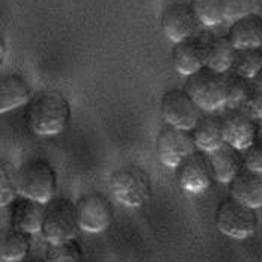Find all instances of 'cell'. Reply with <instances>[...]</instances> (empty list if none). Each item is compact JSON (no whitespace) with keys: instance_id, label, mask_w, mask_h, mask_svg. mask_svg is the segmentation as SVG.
Returning a JSON list of instances; mask_svg holds the SVG:
<instances>
[{"instance_id":"obj_1","label":"cell","mask_w":262,"mask_h":262,"mask_svg":"<svg viewBox=\"0 0 262 262\" xmlns=\"http://www.w3.org/2000/svg\"><path fill=\"white\" fill-rule=\"evenodd\" d=\"M71 119L70 101L57 91H41L26 104L27 127L39 136H54Z\"/></svg>"},{"instance_id":"obj_2","label":"cell","mask_w":262,"mask_h":262,"mask_svg":"<svg viewBox=\"0 0 262 262\" xmlns=\"http://www.w3.org/2000/svg\"><path fill=\"white\" fill-rule=\"evenodd\" d=\"M108 187L116 201L130 208L143 205L152 193L149 175L137 164H125L115 169L108 177Z\"/></svg>"},{"instance_id":"obj_3","label":"cell","mask_w":262,"mask_h":262,"mask_svg":"<svg viewBox=\"0 0 262 262\" xmlns=\"http://www.w3.org/2000/svg\"><path fill=\"white\" fill-rule=\"evenodd\" d=\"M185 91L202 110L214 112L228 105V77L208 67L188 76Z\"/></svg>"},{"instance_id":"obj_4","label":"cell","mask_w":262,"mask_h":262,"mask_svg":"<svg viewBox=\"0 0 262 262\" xmlns=\"http://www.w3.org/2000/svg\"><path fill=\"white\" fill-rule=\"evenodd\" d=\"M214 222L222 234L235 239H244L256 232L259 217L256 208H252L229 196L219 202Z\"/></svg>"},{"instance_id":"obj_5","label":"cell","mask_w":262,"mask_h":262,"mask_svg":"<svg viewBox=\"0 0 262 262\" xmlns=\"http://www.w3.org/2000/svg\"><path fill=\"white\" fill-rule=\"evenodd\" d=\"M57 188V172L52 164L33 158L18 167V194L42 204L50 202Z\"/></svg>"},{"instance_id":"obj_6","label":"cell","mask_w":262,"mask_h":262,"mask_svg":"<svg viewBox=\"0 0 262 262\" xmlns=\"http://www.w3.org/2000/svg\"><path fill=\"white\" fill-rule=\"evenodd\" d=\"M80 229L77 204L68 198H54L46 204L41 235L49 243L76 238Z\"/></svg>"},{"instance_id":"obj_7","label":"cell","mask_w":262,"mask_h":262,"mask_svg":"<svg viewBox=\"0 0 262 262\" xmlns=\"http://www.w3.org/2000/svg\"><path fill=\"white\" fill-rule=\"evenodd\" d=\"M201 107L185 89H169L160 100V112L167 125L191 131L201 119Z\"/></svg>"},{"instance_id":"obj_8","label":"cell","mask_w":262,"mask_h":262,"mask_svg":"<svg viewBox=\"0 0 262 262\" xmlns=\"http://www.w3.org/2000/svg\"><path fill=\"white\" fill-rule=\"evenodd\" d=\"M193 133L172 125H163L157 134L156 149L158 160L167 167H178L188 156L196 152Z\"/></svg>"},{"instance_id":"obj_9","label":"cell","mask_w":262,"mask_h":262,"mask_svg":"<svg viewBox=\"0 0 262 262\" xmlns=\"http://www.w3.org/2000/svg\"><path fill=\"white\" fill-rule=\"evenodd\" d=\"M211 38L212 36L208 33L196 32L194 35L173 44L172 63L180 74L188 77L207 67Z\"/></svg>"},{"instance_id":"obj_10","label":"cell","mask_w":262,"mask_h":262,"mask_svg":"<svg viewBox=\"0 0 262 262\" xmlns=\"http://www.w3.org/2000/svg\"><path fill=\"white\" fill-rule=\"evenodd\" d=\"M80 229L89 234L105 231L115 217L112 202L101 193H88L77 202Z\"/></svg>"},{"instance_id":"obj_11","label":"cell","mask_w":262,"mask_h":262,"mask_svg":"<svg viewBox=\"0 0 262 262\" xmlns=\"http://www.w3.org/2000/svg\"><path fill=\"white\" fill-rule=\"evenodd\" d=\"M161 30L163 33L175 42L183 41L185 38L198 32L199 20L190 3H172L164 8L161 14Z\"/></svg>"},{"instance_id":"obj_12","label":"cell","mask_w":262,"mask_h":262,"mask_svg":"<svg viewBox=\"0 0 262 262\" xmlns=\"http://www.w3.org/2000/svg\"><path fill=\"white\" fill-rule=\"evenodd\" d=\"M223 131H225V142L238 151H246L259 137L256 119L250 118L249 115L236 108H231L225 115Z\"/></svg>"},{"instance_id":"obj_13","label":"cell","mask_w":262,"mask_h":262,"mask_svg":"<svg viewBox=\"0 0 262 262\" xmlns=\"http://www.w3.org/2000/svg\"><path fill=\"white\" fill-rule=\"evenodd\" d=\"M177 169L180 187L187 193L199 194L211 185L212 172L210 161H207L199 152H193L191 156H188Z\"/></svg>"},{"instance_id":"obj_14","label":"cell","mask_w":262,"mask_h":262,"mask_svg":"<svg viewBox=\"0 0 262 262\" xmlns=\"http://www.w3.org/2000/svg\"><path fill=\"white\" fill-rule=\"evenodd\" d=\"M46 212V204L26 196L17 198L9 208V225L14 229L27 234L41 232Z\"/></svg>"},{"instance_id":"obj_15","label":"cell","mask_w":262,"mask_h":262,"mask_svg":"<svg viewBox=\"0 0 262 262\" xmlns=\"http://www.w3.org/2000/svg\"><path fill=\"white\" fill-rule=\"evenodd\" d=\"M208 161L212 178L223 184L231 183L244 167V161L239 156V151L229 143H223L217 149L208 152Z\"/></svg>"},{"instance_id":"obj_16","label":"cell","mask_w":262,"mask_h":262,"mask_svg":"<svg viewBox=\"0 0 262 262\" xmlns=\"http://www.w3.org/2000/svg\"><path fill=\"white\" fill-rule=\"evenodd\" d=\"M231 196L236 201L252 207H262V173L253 172L247 167H243L239 173L229 183Z\"/></svg>"},{"instance_id":"obj_17","label":"cell","mask_w":262,"mask_h":262,"mask_svg":"<svg viewBox=\"0 0 262 262\" xmlns=\"http://www.w3.org/2000/svg\"><path fill=\"white\" fill-rule=\"evenodd\" d=\"M228 38L235 49H255L262 44L261 14H250L236 18L228 29Z\"/></svg>"},{"instance_id":"obj_18","label":"cell","mask_w":262,"mask_h":262,"mask_svg":"<svg viewBox=\"0 0 262 262\" xmlns=\"http://www.w3.org/2000/svg\"><path fill=\"white\" fill-rule=\"evenodd\" d=\"M30 86L20 74H8L0 81V112L6 113L30 101Z\"/></svg>"},{"instance_id":"obj_19","label":"cell","mask_w":262,"mask_h":262,"mask_svg":"<svg viewBox=\"0 0 262 262\" xmlns=\"http://www.w3.org/2000/svg\"><path fill=\"white\" fill-rule=\"evenodd\" d=\"M194 143L199 149L211 152L222 146L225 142V131H223V119L219 116H204L199 119L196 127L191 130Z\"/></svg>"},{"instance_id":"obj_20","label":"cell","mask_w":262,"mask_h":262,"mask_svg":"<svg viewBox=\"0 0 262 262\" xmlns=\"http://www.w3.org/2000/svg\"><path fill=\"white\" fill-rule=\"evenodd\" d=\"M32 234H27L18 229H8L2 232L0 238V258L3 262L20 261L29 256L32 246Z\"/></svg>"},{"instance_id":"obj_21","label":"cell","mask_w":262,"mask_h":262,"mask_svg":"<svg viewBox=\"0 0 262 262\" xmlns=\"http://www.w3.org/2000/svg\"><path fill=\"white\" fill-rule=\"evenodd\" d=\"M235 46L231 42L228 35L212 36L210 47H208L207 67L217 71V73L231 71L232 63H234V57H235Z\"/></svg>"},{"instance_id":"obj_22","label":"cell","mask_w":262,"mask_h":262,"mask_svg":"<svg viewBox=\"0 0 262 262\" xmlns=\"http://www.w3.org/2000/svg\"><path fill=\"white\" fill-rule=\"evenodd\" d=\"M262 70V50L261 47L255 49H236L234 63L231 71L249 80L255 79V76Z\"/></svg>"},{"instance_id":"obj_23","label":"cell","mask_w":262,"mask_h":262,"mask_svg":"<svg viewBox=\"0 0 262 262\" xmlns=\"http://www.w3.org/2000/svg\"><path fill=\"white\" fill-rule=\"evenodd\" d=\"M190 5L204 26H217L226 20L225 0H190Z\"/></svg>"},{"instance_id":"obj_24","label":"cell","mask_w":262,"mask_h":262,"mask_svg":"<svg viewBox=\"0 0 262 262\" xmlns=\"http://www.w3.org/2000/svg\"><path fill=\"white\" fill-rule=\"evenodd\" d=\"M44 259L46 262H81V244L77 238H70L59 243H49Z\"/></svg>"},{"instance_id":"obj_25","label":"cell","mask_w":262,"mask_h":262,"mask_svg":"<svg viewBox=\"0 0 262 262\" xmlns=\"http://www.w3.org/2000/svg\"><path fill=\"white\" fill-rule=\"evenodd\" d=\"M18 194V167L11 161H2L0 164V205H11Z\"/></svg>"},{"instance_id":"obj_26","label":"cell","mask_w":262,"mask_h":262,"mask_svg":"<svg viewBox=\"0 0 262 262\" xmlns=\"http://www.w3.org/2000/svg\"><path fill=\"white\" fill-rule=\"evenodd\" d=\"M236 110L249 115L253 119H262V89L253 81L249 86L247 92L241 98V101L234 107Z\"/></svg>"},{"instance_id":"obj_27","label":"cell","mask_w":262,"mask_h":262,"mask_svg":"<svg viewBox=\"0 0 262 262\" xmlns=\"http://www.w3.org/2000/svg\"><path fill=\"white\" fill-rule=\"evenodd\" d=\"M262 0H225L226 20L234 21L236 18L256 14L261 11Z\"/></svg>"},{"instance_id":"obj_28","label":"cell","mask_w":262,"mask_h":262,"mask_svg":"<svg viewBox=\"0 0 262 262\" xmlns=\"http://www.w3.org/2000/svg\"><path fill=\"white\" fill-rule=\"evenodd\" d=\"M226 77H228V105L234 108L247 92L252 81L246 77L238 76L234 71H231V74H226Z\"/></svg>"},{"instance_id":"obj_29","label":"cell","mask_w":262,"mask_h":262,"mask_svg":"<svg viewBox=\"0 0 262 262\" xmlns=\"http://www.w3.org/2000/svg\"><path fill=\"white\" fill-rule=\"evenodd\" d=\"M244 167L262 173V136H259L246 151L243 156Z\"/></svg>"},{"instance_id":"obj_30","label":"cell","mask_w":262,"mask_h":262,"mask_svg":"<svg viewBox=\"0 0 262 262\" xmlns=\"http://www.w3.org/2000/svg\"><path fill=\"white\" fill-rule=\"evenodd\" d=\"M252 81H253L258 88H261L262 89V70L258 73V74H256V76H255V79L252 80Z\"/></svg>"},{"instance_id":"obj_31","label":"cell","mask_w":262,"mask_h":262,"mask_svg":"<svg viewBox=\"0 0 262 262\" xmlns=\"http://www.w3.org/2000/svg\"><path fill=\"white\" fill-rule=\"evenodd\" d=\"M14 262H46V259L42 261V259L35 258V256H26V258H23V259H20V261H14Z\"/></svg>"},{"instance_id":"obj_32","label":"cell","mask_w":262,"mask_h":262,"mask_svg":"<svg viewBox=\"0 0 262 262\" xmlns=\"http://www.w3.org/2000/svg\"><path fill=\"white\" fill-rule=\"evenodd\" d=\"M259 14H261V17H262V6H261V11H259Z\"/></svg>"},{"instance_id":"obj_33","label":"cell","mask_w":262,"mask_h":262,"mask_svg":"<svg viewBox=\"0 0 262 262\" xmlns=\"http://www.w3.org/2000/svg\"><path fill=\"white\" fill-rule=\"evenodd\" d=\"M261 50H262V44H261Z\"/></svg>"},{"instance_id":"obj_34","label":"cell","mask_w":262,"mask_h":262,"mask_svg":"<svg viewBox=\"0 0 262 262\" xmlns=\"http://www.w3.org/2000/svg\"><path fill=\"white\" fill-rule=\"evenodd\" d=\"M261 121H262V119H261Z\"/></svg>"}]
</instances>
